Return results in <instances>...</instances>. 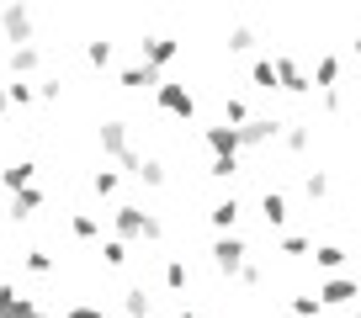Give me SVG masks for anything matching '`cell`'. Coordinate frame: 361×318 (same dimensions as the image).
I'll return each mask as SVG.
<instances>
[{
	"label": "cell",
	"mask_w": 361,
	"mask_h": 318,
	"mask_svg": "<svg viewBox=\"0 0 361 318\" xmlns=\"http://www.w3.org/2000/svg\"><path fill=\"white\" fill-rule=\"evenodd\" d=\"M213 265H218V276H245V244L234 234H218L213 238Z\"/></svg>",
	"instance_id": "obj_2"
},
{
	"label": "cell",
	"mask_w": 361,
	"mask_h": 318,
	"mask_svg": "<svg viewBox=\"0 0 361 318\" xmlns=\"http://www.w3.org/2000/svg\"><path fill=\"white\" fill-rule=\"evenodd\" d=\"M239 223V202H234V196H224V202H213V228H218V234H228V228H234Z\"/></svg>",
	"instance_id": "obj_12"
},
{
	"label": "cell",
	"mask_w": 361,
	"mask_h": 318,
	"mask_svg": "<svg viewBox=\"0 0 361 318\" xmlns=\"http://www.w3.org/2000/svg\"><path fill=\"white\" fill-rule=\"evenodd\" d=\"M102 260L112 265V271H117V265H128V244H123V238H106V244H102Z\"/></svg>",
	"instance_id": "obj_16"
},
{
	"label": "cell",
	"mask_w": 361,
	"mask_h": 318,
	"mask_svg": "<svg viewBox=\"0 0 361 318\" xmlns=\"http://www.w3.org/2000/svg\"><path fill=\"white\" fill-rule=\"evenodd\" d=\"M102 148L123 159L128 148H133V144H128V122H117V117H112V122H102Z\"/></svg>",
	"instance_id": "obj_9"
},
{
	"label": "cell",
	"mask_w": 361,
	"mask_h": 318,
	"mask_svg": "<svg viewBox=\"0 0 361 318\" xmlns=\"http://www.w3.org/2000/svg\"><path fill=\"white\" fill-rule=\"evenodd\" d=\"M250 80H255V91H276V85H282V75H276V64H271V58H255Z\"/></svg>",
	"instance_id": "obj_13"
},
{
	"label": "cell",
	"mask_w": 361,
	"mask_h": 318,
	"mask_svg": "<svg viewBox=\"0 0 361 318\" xmlns=\"http://www.w3.org/2000/svg\"><path fill=\"white\" fill-rule=\"evenodd\" d=\"M123 303H128V313H149V297H144V286H128V297H123Z\"/></svg>",
	"instance_id": "obj_26"
},
{
	"label": "cell",
	"mask_w": 361,
	"mask_h": 318,
	"mask_svg": "<svg viewBox=\"0 0 361 318\" xmlns=\"http://www.w3.org/2000/svg\"><path fill=\"white\" fill-rule=\"evenodd\" d=\"M90 191H96V196H112L117 191V170H96V175H90Z\"/></svg>",
	"instance_id": "obj_20"
},
{
	"label": "cell",
	"mask_w": 361,
	"mask_h": 318,
	"mask_svg": "<svg viewBox=\"0 0 361 318\" xmlns=\"http://www.w3.org/2000/svg\"><path fill=\"white\" fill-rule=\"evenodd\" d=\"M6 96H11V106H27V101H32V85H22V80H11V85H6Z\"/></svg>",
	"instance_id": "obj_24"
},
{
	"label": "cell",
	"mask_w": 361,
	"mask_h": 318,
	"mask_svg": "<svg viewBox=\"0 0 361 318\" xmlns=\"http://www.w3.org/2000/svg\"><path fill=\"white\" fill-rule=\"evenodd\" d=\"M356 48H361V43H356Z\"/></svg>",
	"instance_id": "obj_33"
},
{
	"label": "cell",
	"mask_w": 361,
	"mask_h": 318,
	"mask_svg": "<svg viewBox=\"0 0 361 318\" xmlns=\"http://www.w3.org/2000/svg\"><path fill=\"white\" fill-rule=\"evenodd\" d=\"M6 112H11V96H6V85H0V117H6Z\"/></svg>",
	"instance_id": "obj_29"
},
{
	"label": "cell",
	"mask_w": 361,
	"mask_h": 318,
	"mask_svg": "<svg viewBox=\"0 0 361 318\" xmlns=\"http://www.w3.org/2000/svg\"><path fill=\"white\" fill-rule=\"evenodd\" d=\"M202 144L213 148V159H234V148H245V144H239V127H228V122L207 127V133H202Z\"/></svg>",
	"instance_id": "obj_5"
},
{
	"label": "cell",
	"mask_w": 361,
	"mask_h": 318,
	"mask_svg": "<svg viewBox=\"0 0 361 318\" xmlns=\"http://www.w3.org/2000/svg\"><path fill=\"white\" fill-rule=\"evenodd\" d=\"M64 318H102V313H96V307H90V303H80V307H69Z\"/></svg>",
	"instance_id": "obj_28"
},
{
	"label": "cell",
	"mask_w": 361,
	"mask_h": 318,
	"mask_svg": "<svg viewBox=\"0 0 361 318\" xmlns=\"http://www.w3.org/2000/svg\"><path fill=\"white\" fill-rule=\"evenodd\" d=\"M293 313H298V318H314V313H319V303H314V297H298Z\"/></svg>",
	"instance_id": "obj_27"
},
{
	"label": "cell",
	"mask_w": 361,
	"mask_h": 318,
	"mask_svg": "<svg viewBox=\"0 0 361 318\" xmlns=\"http://www.w3.org/2000/svg\"><path fill=\"white\" fill-rule=\"evenodd\" d=\"M159 112H170V117H192L197 112V96L186 91V85H159Z\"/></svg>",
	"instance_id": "obj_4"
},
{
	"label": "cell",
	"mask_w": 361,
	"mask_h": 318,
	"mask_svg": "<svg viewBox=\"0 0 361 318\" xmlns=\"http://www.w3.org/2000/svg\"><path fill=\"white\" fill-rule=\"evenodd\" d=\"M138 53H144V64H170V58H176V37H144V43H138Z\"/></svg>",
	"instance_id": "obj_8"
},
{
	"label": "cell",
	"mask_w": 361,
	"mask_h": 318,
	"mask_svg": "<svg viewBox=\"0 0 361 318\" xmlns=\"http://www.w3.org/2000/svg\"><path fill=\"white\" fill-rule=\"evenodd\" d=\"M69 228H75V238H96V234H102V223H96L90 212H75V217H69Z\"/></svg>",
	"instance_id": "obj_18"
},
{
	"label": "cell",
	"mask_w": 361,
	"mask_h": 318,
	"mask_svg": "<svg viewBox=\"0 0 361 318\" xmlns=\"http://www.w3.org/2000/svg\"><path fill=\"white\" fill-rule=\"evenodd\" d=\"M43 64V48H11V75H27V69H37Z\"/></svg>",
	"instance_id": "obj_14"
},
{
	"label": "cell",
	"mask_w": 361,
	"mask_h": 318,
	"mask_svg": "<svg viewBox=\"0 0 361 318\" xmlns=\"http://www.w3.org/2000/svg\"><path fill=\"white\" fill-rule=\"evenodd\" d=\"M180 318H197V313H180Z\"/></svg>",
	"instance_id": "obj_31"
},
{
	"label": "cell",
	"mask_w": 361,
	"mask_h": 318,
	"mask_svg": "<svg viewBox=\"0 0 361 318\" xmlns=\"http://www.w3.org/2000/svg\"><path fill=\"white\" fill-rule=\"evenodd\" d=\"M37 207H43V191H37V186H27V191H16V202H11V217L22 223V217H32Z\"/></svg>",
	"instance_id": "obj_11"
},
{
	"label": "cell",
	"mask_w": 361,
	"mask_h": 318,
	"mask_svg": "<svg viewBox=\"0 0 361 318\" xmlns=\"http://www.w3.org/2000/svg\"><path fill=\"white\" fill-rule=\"evenodd\" d=\"M0 27H6V37H11L16 48H32V16H27L22 6H6V11H0Z\"/></svg>",
	"instance_id": "obj_3"
},
{
	"label": "cell",
	"mask_w": 361,
	"mask_h": 318,
	"mask_svg": "<svg viewBox=\"0 0 361 318\" xmlns=\"http://www.w3.org/2000/svg\"><path fill=\"white\" fill-rule=\"evenodd\" d=\"M324 297H329V303H350V297H356V281H329Z\"/></svg>",
	"instance_id": "obj_22"
},
{
	"label": "cell",
	"mask_w": 361,
	"mask_h": 318,
	"mask_svg": "<svg viewBox=\"0 0 361 318\" xmlns=\"http://www.w3.org/2000/svg\"><path fill=\"white\" fill-rule=\"evenodd\" d=\"M186 281H192V271H186V260H170V265H165V286H170V292H180V286H186Z\"/></svg>",
	"instance_id": "obj_17"
},
{
	"label": "cell",
	"mask_w": 361,
	"mask_h": 318,
	"mask_svg": "<svg viewBox=\"0 0 361 318\" xmlns=\"http://www.w3.org/2000/svg\"><path fill=\"white\" fill-rule=\"evenodd\" d=\"M0 318H37V297L16 292V286H0Z\"/></svg>",
	"instance_id": "obj_6"
},
{
	"label": "cell",
	"mask_w": 361,
	"mask_h": 318,
	"mask_svg": "<svg viewBox=\"0 0 361 318\" xmlns=\"http://www.w3.org/2000/svg\"><path fill=\"white\" fill-rule=\"evenodd\" d=\"M250 43H255V32H250V27H234V32H228V53H245Z\"/></svg>",
	"instance_id": "obj_23"
},
{
	"label": "cell",
	"mask_w": 361,
	"mask_h": 318,
	"mask_svg": "<svg viewBox=\"0 0 361 318\" xmlns=\"http://www.w3.org/2000/svg\"><path fill=\"white\" fill-rule=\"evenodd\" d=\"M27 271H32V276H48V271H54V260H48L43 250H27Z\"/></svg>",
	"instance_id": "obj_25"
},
{
	"label": "cell",
	"mask_w": 361,
	"mask_h": 318,
	"mask_svg": "<svg viewBox=\"0 0 361 318\" xmlns=\"http://www.w3.org/2000/svg\"><path fill=\"white\" fill-rule=\"evenodd\" d=\"M37 318H54V313H37Z\"/></svg>",
	"instance_id": "obj_32"
},
{
	"label": "cell",
	"mask_w": 361,
	"mask_h": 318,
	"mask_svg": "<svg viewBox=\"0 0 361 318\" xmlns=\"http://www.w3.org/2000/svg\"><path fill=\"white\" fill-rule=\"evenodd\" d=\"M260 212H266V223L276 228V223H282V217H287V202H282V196H276V191H266V196H260Z\"/></svg>",
	"instance_id": "obj_15"
},
{
	"label": "cell",
	"mask_w": 361,
	"mask_h": 318,
	"mask_svg": "<svg viewBox=\"0 0 361 318\" xmlns=\"http://www.w3.org/2000/svg\"><path fill=\"white\" fill-rule=\"evenodd\" d=\"M112 228H117V238H159L165 228H159V217L154 212H144V207H117V217H112Z\"/></svg>",
	"instance_id": "obj_1"
},
{
	"label": "cell",
	"mask_w": 361,
	"mask_h": 318,
	"mask_svg": "<svg viewBox=\"0 0 361 318\" xmlns=\"http://www.w3.org/2000/svg\"><path fill=\"white\" fill-rule=\"evenodd\" d=\"M144 85H154V91L165 85V80H159V69H154V64H128V69H123V91H144Z\"/></svg>",
	"instance_id": "obj_7"
},
{
	"label": "cell",
	"mask_w": 361,
	"mask_h": 318,
	"mask_svg": "<svg viewBox=\"0 0 361 318\" xmlns=\"http://www.w3.org/2000/svg\"><path fill=\"white\" fill-rule=\"evenodd\" d=\"M128 318H149V313H128Z\"/></svg>",
	"instance_id": "obj_30"
},
{
	"label": "cell",
	"mask_w": 361,
	"mask_h": 318,
	"mask_svg": "<svg viewBox=\"0 0 361 318\" xmlns=\"http://www.w3.org/2000/svg\"><path fill=\"white\" fill-rule=\"evenodd\" d=\"M85 58H90L96 69H106V64H112V43H106V37H96V43L85 48Z\"/></svg>",
	"instance_id": "obj_19"
},
{
	"label": "cell",
	"mask_w": 361,
	"mask_h": 318,
	"mask_svg": "<svg viewBox=\"0 0 361 318\" xmlns=\"http://www.w3.org/2000/svg\"><path fill=\"white\" fill-rule=\"evenodd\" d=\"M282 133V122H271V117H255V122L239 127V144H266V138Z\"/></svg>",
	"instance_id": "obj_10"
},
{
	"label": "cell",
	"mask_w": 361,
	"mask_h": 318,
	"mask_svg": "<svg viewBox=\"0 0 361 318\" xmlns=\"http://www.w3.org/2000/svg\"><path fill=\"white\" fill-rule=\"evenodd\" d=\"M138 181H144V186H165V165H159V159H144Z\"/></svg>",
	"instance_id": "obj_21"
}]
</instances>
